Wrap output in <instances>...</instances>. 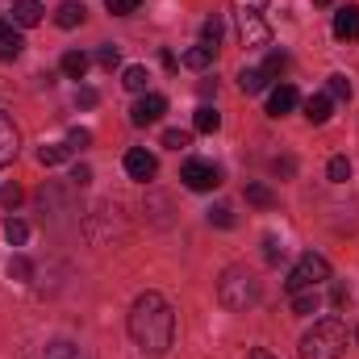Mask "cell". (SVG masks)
<instances>
[{"instance_id":"60d3db41","label":"cell","mask_w":359,"mask_h":359,"mask_svg":"<svg viewBox=\"0 0 359 359\" xmlns=\"http://www.w3.org/2000/svg\"><path fill=\"white\" fill-rule=\"evenodd\" d=\"M264 4H268V0H238V8H255V13H259Z\"/></svg>"},{"instance_id":"83f0119b","label":"cell","mask_w":359,"mask_h":359,"mask_svg":"<svg viewBox=\"0 0 359 359\" xmlns=\"http://www.w3.org/2000/svg\"><path fill=\"white\" fill-rule=\"evenodd\" d=\"M326 176L334 180V184H347V180H351V163H347L343 155H334V159H330V168H326Z\"/></svg>"},{"instance_id":"836d02e7","label":"cell","mask_w":359,"mask_h":359,"mask_svg":"<svg viewBox=\"0 0 359 359\" xmlns=\"http://www.w3.org/2000/svg\"><path fill=\"white\" fill-rule=\"evenodd\" d=\"M284 67H288V55H284V50H271V55H268V67H264V72H268V76H276V72H284Z\"/></svg>"},{"instance_id":"7c38bea8","label":"cell","mask_w":359,"mask_h":359,"mask_svg":"<svg viewBox=\"0 0 359 359\" xmlns=\"http://www.w3.org/2000/svg\"><path fill=\"white\" fill-rule=\"evenodd\" d=\"M21 50H25V42L17 34V25L13 21H0V63H13Z\"/></svg>"},{"instance_id":"4316f807","label":"cell","mask_w":359,"mask_h":359,"mask_svg":"<svg viewBox=\"0 0 359 359\" xmlns=\"http://www.w3.org/2000/svg\"><path fill=\"white\" fill-rule=\"evenodd\" d=\"M42 359H84V355H80V347H76V343H50Z\"/></svg>"},{"instance_id":"7bdbcfd3","label":"cell","mask_w":359,"mask_h":359,"mask_svg":"<svg viewBox=\"0 0 359 359\" xmlns=\"http://www.w3.org/2000/svg\"><path fill=\"white\" fill-rule=\"evenodd\" d=\"M313 4H322V8H326V4H330V0H313Z\"/></svg>"},{"instance_id":"52a82bcc","label":"cell","mask_w":359,"mask_h":359,"mask_svg":"<svg viewBox=\"0 0 359 359\" xmlns=\"http://www.w3.org/2000/svg\"><path fill=\"white\" fill-rule=\"evenodd\" d=\"M168 113V96H159V92H147L134 109H130V121L134 126H155L159 117Z\"/></svg>"},{"instance_id":"d6a6232c","label":"cell","mask_w":359,"mask_h":359,"mask_svg":"<svg viewBox=\"0 0 359 359\" xmlns=\"http://www.w3.org/2000/svg\"><path fill=\"white\" fill-rule=\"evenodd\" d=\"M17 201H21V188H17V184H4V188H0V205H4V209H17Z\"/></svg>"},{"instance_id":"74e56055","label":"cell","mask_w":359,"mask_h":359,"mask_svg":"<svg viewBox=\"0 0 359 359\" xmlns=\"http://www.w3.org/2000/svg\"><path fill=\"white\" fill-rule=\"evenodd\" d=\"M96 100H100V96H96V88H80V92H76V104H80V109H92Z\"/></svg>"},{"instance_id":"484cf974","label":"cell","mask_w":359,"mask_h":359,"mask_svg":"<svg viewBox=\"0 0 359 359\" xmlns=\"http://www.w3.org/2000/svg\"><path fill=\"white\" fill-rule=\"evenodd\" d=\"M247 201H251V205H259V209H268L276 196H271L268 184H247Z\"/></svg>"},{"instance_id":"277c9868","label":"cell","mask_w":359,"mask_h":359,"mask_svg":"<svg viewBox=\"0 0 359 359\" xmlns=\"http://www.w3.org/2000/svg\"><path fill=\"white\" fill-rule=\"evenodd\" d=\"M330 280V264H326V255H318V251H305L292 271H288V280H284V292L292 297V292H305V288H318V284H326Z\"/></svg>"},{"instance_id":"ffe728a7","label":"cell","mask_w":359,"mask_h":359,"mask_svg":"<svg viewBox=\"0 0 359 359\" xmlns=\"http://www.w3.org/2000/svg\"><path fill=\"white\" fill-rule=\"evenodd\" d=\"M217 126H222V113L209 109V104H201V109H196V130H201V134H213Z\"/></svg>"},{"instance_id":"f1b7e54d","label":"cell","mask_w":359,"mask_h":359,"mask_svg":"<svg viewBox=\"0 0 359 359\" xmlns=\"http://www.w3.org/2000/svg\"><path fill=\"white\" fill-rule=\"evenodd\" d=\"M96 63H100V67H109V72H113V67H117V63H121V55H117V46H113V42H104V46H100V50H96Z\"/></svg>"},{"instance_id":"9c48e42d","label":"cell","mask_w":359,"mask_h":359,"mask_svg":"<svg viewBox=\"0 0 359 359\" xmlns=\"http://www.w3.org/2000/svg\"><path fill=\"white\" fill-rule=\"evenodd\" d=\"M17 147H21V134H17V126H13V117H8V113L0 109V168L17 159Z\"/></svg>"},{"instance_id":"8fae6325","label":"cell","mask_w":359,"mask_h":359,"mask_svg":"<svg viewBox=\"0 0 359 359\" xmlns=\"http://www.w3.org/2000/svg\"><path fill=\"white\" fill-rule=\"evenodd\" d=\"M42 0H13V25L17 29H29V25H38L42 21Z\"/></svg>"},{"instance_id":"d6986e66","label":"cell","mask_w":359,"mask_h":359,"mask_svg":"<svg viewBox=\"0 0 359 359\" xmlns=\"http://www.w3.org/2000/svg\"><path fill=\"white\" fill-rule=\"evenodd\" d=\"M4 238H8L13 247H25V243H29V226H25L21 217H8V222H4Z\"/></svg>"},{"instance_id":"7402d4cb","label":"cell","mask_w":359,"mask_h":359,"mask_svg":"<svg viewBox=\"0 0 359 359\" xmlns=\"http://www.w3.org/2000/svg\"><path fill=\"white\" fill-rule=\"evenodd\" d=\"M147 80H151L147 67H126V76H121V84H126L130 92H147Z\"/></svg>"},{"instance_id":"5b68a950","label":"cell","mask_w":359,"mask_h":359,"mask_svg":"<svg viewBox=\"0 0 359 359\" xmlns=\"http://www.w3.org/2000/svg\"><path fill=\"white\" fill-rule=\"evenodd\" d=\"M238 38H243V46H271V29L268 21L255 13V8H238Z\"/></svg>"},{"instance_id":"e0dca14e","label":"cell","mask_w":359,"mask_h":359,"mask_svg":"<svg viewBox=\"0 0 359 359\" xmlns=\"http://www.w3.org/2000/svg\"><path fill=\"white\" fill-rule=\"evenodd\" d=\"M238 88L243 92H264L268 88V72H264V67H243V72H238Z\"/></svg>"},{"instance_id":"b9f144b4","label":"cell","mask_w":359,"mask_h":359,"mask_svg":"<svg viewBox=\"0 0 359 359\" xmlns=\"http://www.w3.org/2000/svg\"><path fill=\"white\" fill-rule=\"evenodd\" d=\"M247 359H276V355H268V351H259V347H255V351H251Z\"/></svg>"},{"instance_id":"2e32d148","label":"cell","mask_w":359,"mask_h":359,"mask_svg":"<svg viewBox=\"0 0 359 359\" xmlns=\"http://www.w3.org/2000/svg\"><path fill=\"white\" fill-rule=\"evenodd\" d=\"M59 67H63L67 80H84V76H88V55H84V50H67Z\"/></svg>"},{"instance_id":"5bb4252c","label":"cell","mask_w":359,"mask_h":359,"mask_svg":"<svg viewBox=\"0 0 359 359\" xmlns=\"http://www.w3.org/2000/svg\"><path fill=\"white\" fill-rule=\"evenodd\" d=\"M84 17H88V8L80 0H63L59 13H55V25L59 29H76V25H84Z\"/></svg>"},{"instance_id":"4fadbf2b","label":"cell","mask_w":359,"mask_h":359,"mask_svg":"<svg viewBox=\"0 0 359 359\" xmlns=\"http://www.w3.org/2000/svg\"><path fill=\"white\" fill-rule=\"evenodd\" d=\"M297 88L292 84H280V88H271V96H268V113L271 117H284V113H292L297 109Z\"/></svg>"},{"instance_id":"ab89813d","label":"cell","mask_w":359,"mask_h":359,"mask_svg":"<svg viewBox=\"0 0 359 359\" xmlns=\"http://www.w3.org/2000/svg\"><path fill=\"white\" fill-rule=\"evenodd\" d=\"M292 168H297L292 159H276V172H284V176H292Z\"/></svg>"},{"instance_id":"3957f363","label":"cell","mask_w":359,"mask_h":359,"mask_svg":"<svg viewBox=\"0 0 359 359\" xmlns=\"http://www.w3.org/2000/svg\"><path fill=\"white\" fill-rule=\"evenodd\" d=\"M259 292H264L259 280H255L247 268H226L222 280H217V301H222L226 309H234V313L251 309V305L259 301Z\"/></svg>"},{"instance_id":"603a6c76","label":"cell","mask_w":359,"mask_h":359,"mask_svg":"<svg viewBox=\"0 0 359 359\" xmlns=\"http://www.w3.org/2000/svg\"><path fill=\"white\" fill-rule=\"evenodd\" d=\"M217 42H222V21L209 17V21L201 25V46H213V50H217Z\"/></svg>"},{"instance_id":"30bf717a","label":"cell","mask_w":359,"mask_h":359,"mask_svg":"<svg viewBox=\"0 0 359 359\" xmlns=\"http://www.w3.org/2000/svg\"><path fill=\"white\" fill-rule=\"evenodd\" d=\"M334 38H343V42H355L359 38V4H343L334 13Z\"/></svg>"},{"instance_id":"9a60e30c","label":"cell","mask_w":359,"mask_h":359,"mask_svg":"<svg viewBox=\"0 0 359 359\" xmlns=\"http://www.w3.org/2000/svg\"><path fill=\"white\" fill-rule=\"evenodd\" d=\"M330 109H334V100H330L326 92H318V96L305 100V117H309L313 126H326V121H330Z\"/></svg>"},{"instance_id":"d590c367","label":"cell","mask_w":359,"mask_h":359,"mask_svg":"<svg viewBox=\"0 0 359 359\" xmlns=\"http://www.w3.org/2000/svg\"><path fill=\"white\" fill-rule=\"evenodd\" d=\"M88 142H92L88 130H72V134H67V147H72V151H80V147H88Z\"/></svg>"},{"instance_id":"8992f818","label":"cell","mask_w":359,"mask_h":359,"mask_svg":"<svg viewBox=\"0 0 359 359\" xmlns=\"http://www.w3.org/2000/svg\"><path fill=\"white\" fill-rule=\"evenodd\" d=\"M180 180H184L192 192H209V188H217V184H222V172H217L213 163H205V159H188V163H184V172H180Z\"/></svg>"},{"instance_id":"ee69618b","label":"cell","mask_w":359,"mask_h":359,"mask_svg":"<svg viewBox=\"0 0 359 359\" xmlns=\"http://www.w3.org/2000/svg\"><path fill=\"white\" fill-rule=\"evenodd\" d=\"M355 343H359V330H355Z\"/></svg>"},{"instance_id":"7a4b0ae2","label":"cell","mask_w":359,"mask_h":359,"mask_svg":"<svg viewBox=\"0 0 359 359\" xmlns=\"http://www.w3.org/2000/svg\"><path fill=\"white\" fill-rule=\"evenodd\" d=\"M347 326L339 322V318H322V322H313L305 334H301V359H343L347 351Z\"/></svg>"},{"instance_id":"e575fe53","label":"cell","mask_w":359,"mask_h":359,"mask_svg":"<svg viewBox=\"0 0 359 359\" xmlns=\"http://www.w3.org/2000/svg\"><path fill=\"white\" fill-rule=\"evenodd\" d=\"M264 255H268V264H280V259H284V247H280L276 238H264Z\"/></svg>"},{"instance_id":"ba28073f","label":"cell","mask_w":359,"mask_h":359,"mask_svg":"<svg viewBox=\"0 0 359 359\" xmlns=\"http://www.w3.org/2000/svg\"><path fill=\"white\" fill-rule=\"evenodd\" d=\"M155 172H159V163H155V155L151 151H142V147H134V151H126V176L130 180H155Z\"/></svg>"},{"instance_id":"f546056e","label":"cell","mask_w":359,"mask_h":359,"mask_svg":"<svg viewBox=\"0 0 359 359\" xmlns=\"http://www.w3.org/2000/svg\"><path fill=\"white\" fill-rule=\"evenodd\" d=\"M209 222H213V226H222V230H230V226H234L230 205H213V209H209Z\"/></svg>"},{"instance_id":"ac0fdd59","label":"cell","mask_w":359,"mask_h":359,"mask_svg":"<svg viewBox=\"0 0 359 359\" xmlns=\"http://www.w3.org/2000/svg\"><path fill=\"white\" fill-rule=\"evenodd\" d=\"M184 67H192V72H205L209 63H213V46H192V50H184V59H180Z\"/></svg>"},{"instance_id":"cb8c5ba5","label":"cell","mask_w":359,"mask_h":359,"mask_svg":"<svg viewBox=\"0 0 359 359\" xmlns=\"http://www.w3.org/2000/svg\"><path fill=\"white\" fill-rule=\"evenodd\" d=\"M292 309H297V313H318V292H313V288L292 292Z\"/></svg>"},{"instance_id":"44dd1931","label":"cell","mask_w":359,"mask_h":359,"mask_svg":"<svg viewBox=\"0 0 359 359\" xmlns=\"http://www.w3.org/2000/svg\"><path fill=\"white\" fill-rule=\"evenodd\" d=\"M67 155H72V147H55V142H50V147L38 151V163H42V168H59Z\"/></svg>"},{"instance_id":"d4e9b609","label":"cell","mask_w":359,"mask_h":359,"mask_svg":"<svg viewBox=\"0 0 359 359\" xmlns=\"http://www.w3.org/2000/svg\"><path fill=\"white\" fill-rule=\"evenodd\" d=\"M326 96H330V100H351V84H347V76H330V80H326Z\"/></svg>"},{"instance_id":"8d00e7d4","label":"cell","mask_w":359,"mask_h":359,"mask_svg":"<svg viewBox=\"0 0 359 359\" xmlns=\"http://www.w3.org/2000/svg\"><path fill=\"white\" fill-rule=\"evenodd\" d=\"M29 259H13V264H8V276H17V280H29Z\"/></svg>"},{"instance_id":"1f68e13d","label":"cell","mask_w":359,"mask_h":359,"mask_svg":"<svg viewBox=\"0 0 359 359\" xmlns=\"http://www.w3.org/2000/svg\"><path fill=\"white\" fill-rule=\"evenodd\" d=\"M138 4H142V0H104V8H109L113 17H130Z\"/></svg>"},{"instance_id":"f35d334b","label":"cell","mask_w":359,"mask_h":359,"mask_svg":"<svg viewBox=\"0 0 359 359\" xmlns=\"http://www.w3.org/2000/svg\"><path fill=\"white\" fill-rule=\"evenodd\" d=\"M88 180H92V172H88V168H76V172H72V184H80V188H84Z\"/></svg>"},{"instance_id":"6da1fadb","label":"cell","mask_w":359,"mask_h":359,"mask_svg":"<svg viewBox=\"0 0 359 359\" xmlns=\"http://www.w3.org/2000/svg\"><path fill=\"white\" fill-rule=\"evenodd\" d=\"M130 339L138 343V351L151 359L168 355L172 339H176V313L159 292H142L130 309Z\"/></svg>"},{"instance_id":"4dcf8cb0","label":"cell","mask_w":359,"mask_h":359,"mask_svg":"<svg viewBox=\"0 0 359 359\" xmlns=\"http://www.w3.org/2000/svg\"><path fill=\"white\" fill-rule=\"evenodd\" d=\"M188 142H192L188 130H168V134H163V147H172V151H184Z\"/></svg>"}]
</instances>
